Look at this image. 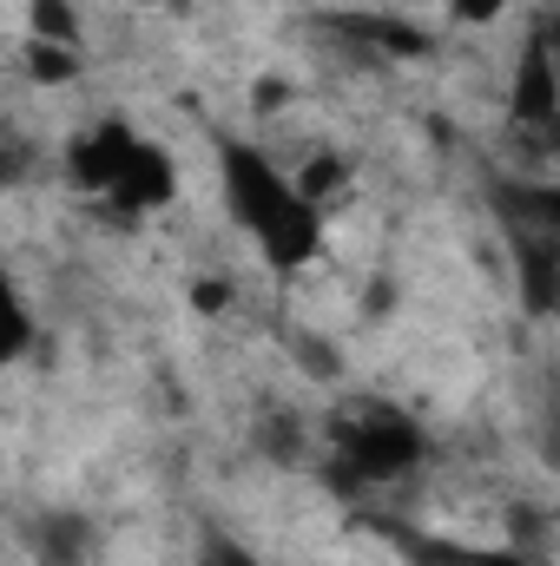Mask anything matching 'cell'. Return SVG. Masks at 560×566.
I'll return each instance as SVG.
<instances>
[{
	"mask_svg": "<svg viewBox=\"0 0 560 566\" xmlns=\"http://www.w3.org/2000/svg\"><path fill=\"white\" fill-rule=\"evenodd\" d=\"M225 205H231V218L265 244L271 264L297 271V264L317 258V238H323L317 205L283 178L265 151H251V145H225Z\"/></svg>",
	"mask_w": 560,
	"mask_h": 566,
	"instance_id": "1",
	"label": "cell"
},
{
	"mask_svg": "<svg viewBox=\"0 0 560 566\" xmlns=\"http://www.w3.org/2000/svg\"><path fill=\"white\" fill-rule=\"evenodd\" d=\"M495 211L515 238V258H521V290L535 310H554L560 303V191L554 185H501L495 191Z\"/></svg>",
	"mask_w": 560,
	"mask_h": 566,
	"instance_id": "2",
	"label": "cell"
},
{
	"mask_svg": "<svg viewBox=\"0 0 560 566\" xmlns=\"http://www.w3.org/2000/svg\"><path fill=\"white\" fill-rule=\"evenodd\" d=\"M330 448H336V488L390 481V474H403L422 454L416 428L403 422L396 409H350L343 422L330 428Z\"/></svg>",
	"mask_w": 560,
	"mask_h": 566,
	"instance_id": "3",
	"label": "cell"
},
{
	"mask_svg": "<svg viewBox=\"0 0 560 566\" xmlns=\"http://www.w3.org/2000/svg\"><path fill=\"white\" fill-rule=\"evenodd\" d=\"M133 151H139V139H133L126 126H93L86 139L66 151V171H73V185H86V191H113Z\"/></svg>",
	"mask_w": 560,
	"mask_h": 566,
	"instance_id": "4",
	"label": "cell"
},
{
	"mask_svg": "<svg viewBox=\"0 0 560 566\" xmlns=\"http://www.w3.org/2000/svg\"><path fill=\"white\" fill-rule=\"evenodd\" d=\"M93 554H100V534L86 514H46L33 527V560L40 566H86Z\"/></svg>",
	"mask_w": 560,
	"mask_h": 566,
	"instance_id": "5",
	"label": "cell"
},
{
	"mask_svg": "<svg viewBox=\"0 0 560 566\" xmlns=\"http://www.w3.org/2000/svg\"><path fill=\"white\" fill-rule=\"evenodd\" d=\"M106 198H113V205H126V211L165 205V198H172V158H165L158 145H139V151L126 158V171H120V185H113Z\"/></svg>",
	"mask_w": 560,
	"mask_h": 566,
	"instance_id": "6",
	"label": "cell"
},
{
	"mask_svg": "<svg viewBox=\"0 0 560 566\" xmlns=\"http://www.w3.org/2000/svg\"><path fill=\"white\" fill-rule=\"evenodd\" d=\"M515 119H521V126H554L560 119V86H554V60H548V53H528V60H521Z\"/></svg>",
	"mask_w": 560,
	"mask_h": 566,
	"instance_id": "7",
	"label": "cell"
},
{
	"mask_svg": "<svg viewBox=\"0 0 560 566\" xmlns=\"http://www.w3.org/2000/svg\"><path fill=\"white\" fill-rule=\"evenodd\" d=\"M409 560L416 566H528L521 554H501V547H462V541H409Z\"/></svg>",
	"mask_w": 560,
	"mask_h": 566,
	"instance_id": "8",
	"label": "cell"
},
{
	"mask_svg": "<svg viewBox=\"0 0 560 566\" xmlns=\"http://www.w3.org/2000/svg\"><path fill=\"white\" fill-rule=\"evenodd\" d=\"M33 33L66 46V40H73V7H66V0H33Z\"/></svg>",
	"mask_w": 560,
	"mask_h": 566,
	"instance_id": "9",
	"label": "cell"
},
{
	"mask_svg": "<svg viewBox=\"0 0 560 566\" xmlns=\"http://www.w3.org/2000/svg\"><path fill=\"white\" fill-rule=\"evenodd\" d=\"M198 566H258L238 541H225V534H205V547H198Z\"/></svg>",
	"mask_w": 560,
	"mask_h": 566,
	"instance_id": "10",
	"label": "cell"
},
{
	"mask_svg": "<svg viewBox=\"0 0 560 566\" xmlns=\"http://www.w3.org/2000/svg\"><path fill=\"white\" fill-rule=\"evenodd\" d=\"M33 66H40V80H73V53L66 46H33Z\"/></svg>",
	"mask_w": 560,
	"mask_h": 566,
	"instance_id": "11",
	"label": "cell"
},
{
	"mask_svg": "<svg viewBox=\"0 0 560 566\" xmlns=\"http://www.w3.org/2000/svg\"><path fill=\"white\" fill-rule=\"evenodd\" d=\"M501 7H508V0H455V20H475V27H481V20H495Z\"/></svg>",
	"mask_w": 560,
	"mask_h": 566,
	"instance_id": "12",
	"label": "cell"
},
{
	"mask_svg": "<svg viewBox=\"0 0 560 566\" xmlns=\"http://www.w3.org/2000/svg\"><path fill=\"white\" fill-rule=\"evenodd\" d=\"M554 46H560V27H554Z\"/></svg>",
	"mask_w": 560,
	"mask_h": 566,
	"instance_id": "13",
	"label": "cell"
}]
</instances>
